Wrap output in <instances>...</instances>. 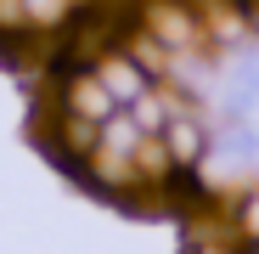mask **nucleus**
<instances>
[{
  "instance_id": "3",
  "label": "nucleus",
  "mask_w": 259,
  "mask_h": 254,
  "mask_svg": "<svg viewBox=\"0 0 259 254\" xmlns=\"http://www.w3.org/2000/svg\"><path fill=\"white\" fill-rule=\"evenodd\" d=\"M96 74H102V85L113 91V102H118V107H130L136 96H147V91H152V74H147L136 57H130L124 46H118V51H107V57L96 62Z\"/></svg>"
},
{
  "instance_id": "1",
  "label": "nucleus",
  "mask_w": 259,
  "mask_h": 254,
  "mask_svg": "<svg viewBox=\"0 0 259 254\" xmlns=\"http://www.w3.org/2000/svg\"><path fill=\"white\" fill-rule=\"evenodd\" d=\"M136 23L169 46L175 57L186 51H208V28H203V0H141L136 6Z\"/></svg>"
},
{
  "instance_id": "5",
  "label": "nucleus",
  "mask_w": 259,
  "mask_h": 254,
  "mask_svg": "<svg viewBox=\"0 0 259 254\" xmlns=\"http://www.w3.org/2000/svg\"><path fill=\"white\" fill-rule=\"evenodd\" d=\"M231 221H237V243L259 248V187H242L231 198Z\"/></svg>"
},
{
  "instance_id": "4",
  "label": "nucleus",
  "mask_w": 259,
  "mask_h": 254,
  "mask_svg": "<svg viewBox=\"0 0 259 254\" xmlns=\"http://www.w3.org/2000/svg\"><path fill=\"white\" fill-rule=\"evenodd\" d=\"M141 141H147V130H141V124L136 119H130L124 107L102 124V153H118V158H136L141 153Z\"/></svg>"
},
{
  "instance_id": "2",
  "label": "nucleus",
  "mask_w": 259,
  "mask_h": 254,
  "mask_svg": "<svg viewBox=\"0 0 259 254\" xmlns=\"http://www.w3.org/2000/svg\"><path fill=\"white\" fill-rule=\"evenodd\" d=\"M163 147H169V158H175V169H203L208 153H214V119L203 107L175 113L163 124Z\"/></svg>"
},
{
  "instance_id": "6",
  "label": "nucleus",
  "mask_w": 259,
  "mask_h": 254,
  "mask_svg": "<svg viewBox=\"0 0 259 254\" xmlns=\"http://www.w3.org/2000/svg\"><path fill=\"white\" fill-rule=\"evenodd\" d=\"M242 254H259V248H242Z\"/></svg>"
}]
</instances>
